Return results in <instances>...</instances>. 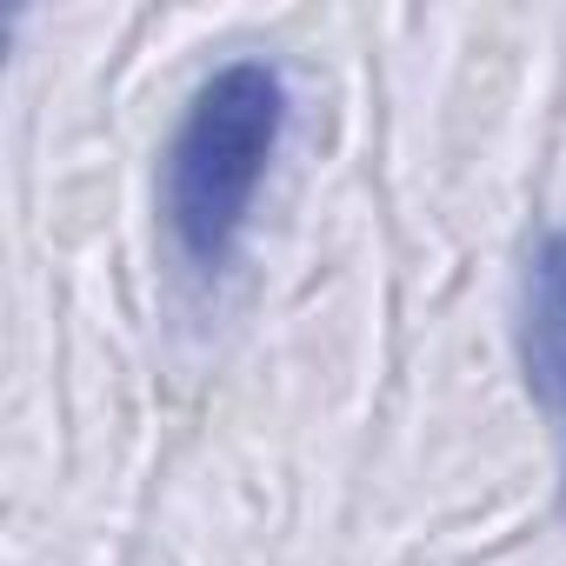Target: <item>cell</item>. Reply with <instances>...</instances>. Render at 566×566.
<instances>
[{
	"label": "cell",
	"mask_w": 566,
	"mask_h": 566,
	"mask_svg": "<svg viewBox=\"0 0 566 566\" xmlns=\"http://www.w3.org/2000/svg\"><path fill=\"white\" fill-rule=\"evenodd\" d=\"M287 74L273 61H227L193 87L160 160V213L193 273H220L233 260L287 134Z\"/></svg>",
	"instance_id": "cell-1"
},
{
	"label": "cell",
	"mask_w": 566,
	"mask_h": 566,
	"mask_svg": "<svg viewBox=\"0 0 566 566\" xmlns=\"http://www.w3.org/2000/svg\"><path fill=\"white\" fill-rule=\"evenodd\" d=\"M513 354H520L526 394L546 413V427L559 440V467H566V227H546L520 260Z\"/></svg>",
	"instance_id": "cell-2"
}]
</instances>
